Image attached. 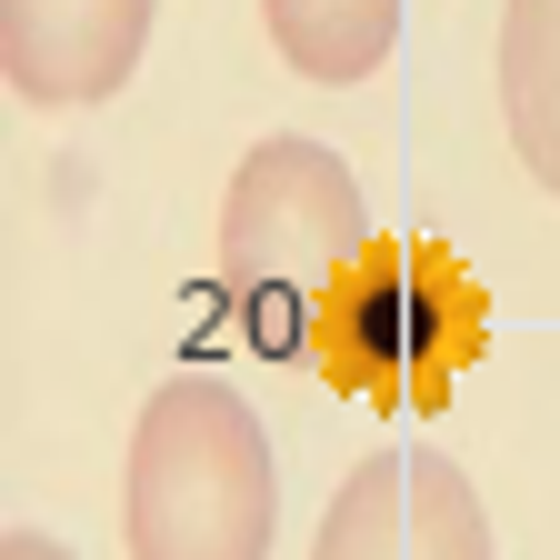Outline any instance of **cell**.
<instances>
[{
  "label": "cell",
  "instance_id": "3957f363",
  "mask_svg": "<svg viewBox=\"0 0 560 560\" xmlns=\"http://www.w3.org/2000/svg\"><path fill=\"white\" fill-rule=\"evenodd\" d=\"M361 241H371V210L350 161L311 130H270L221 190V301L260 350L311 361V320Z\"/></svg>",
  "mask_w": 560,
  "mask_h": 560
},
{
  "label": "cell",
  "instance_id": "277c9868",
  "mask_svg": "<svg viewBox=\"0 0 560 560\" xmlns=\"http://www.w3.org/2000/svg\"><path fill=\"white\" fill-rule=\"evenodd\" d=\"M311 560H490V511L451 451L390 441L330 490Z\"/></svg>",
  "mask_w": 560,
  "mask_h": 560
},
{
  "label": "cell",
  "instance_id": "5b68a950",
  "mask_svg": "<svg viewBox=\"0 0 560 560\" xmlns=\"http://www.w3.org/2000/svg\"><path fill=\"white\" fill-rule=\"evenodd\" d=\"M161 0H0V81L21 110H101L130 91Z\"/></svg>",
  "mask_w": 560,
  "mask_h": 560
},
{
  "label": "cell",
  "instance_id": "ba28073f",
  "mask_svg": "<svg viewBox=\"0 0 560 560\" xmlns=\"http://www.w3.org/2000/svg\"><path fill=\"white\" fill-rule=\"evenodd\" d=\"M0 560H70L60 540H40V530H11V540H0Z\"/></svg>",
  "mask_w": 560,
  "mask_h": 560
},
{
  "label": "cell",
  "instance_id": "52a82bcc",
  "mask_svg": "<svg viewBox=\"0 0 560 560\" xmlns=\"http://www.w3.org/2000/svg\"><path fill=\"white\" fill-rule=\"evenodd\" d=\"M270 50L320 91H361L400 50V0H260Z\"/></svg>",
  "mask_w": 560,
  "mask_h": 560
},
{
  "label": "cell",
  "instance_id": "7a4b0ae2",
  "mask_svg": "<svg viewBox=\"0 0 560 560\" xmlns=\"http://www.w3.org/2000/svg\"><path fill=\"white\" fill-rule=\"evenodd\" d=\"M120 530L130 560H270L280 451L231 381L180 371L140 400L120 460Z\"/></svg>",
  "mask_w": 560,
  "mask_h": 560
},
{
  "label": "cell",
  "instance_id": "8992f818",
  "mask_svg": "<svg viewBox=\"0 0 560 560\" xmlns=\"http://www.w3.org/2000/svg\"><path fill=\"white\" fill-rule=\"evenodd\" d=\"M501 120H511V151L521 171L560 200V0H501Z\"/></svg>",
  "mask_w": 560,
  "mask_h": 560
},
{
  "label": "cell",
  "instance_id": "6da1fadb",
  "mask_svg": "<svg viewBox=\"0 0 560 560\" xmlns=\"http://www.w3.org/2000/svg\"><path fill=\"white\" fill-rule=\"evenodd\" d=\"M490 361V280L420 231H371L311 320V371L381 420H441Z\"/></svg>",
  "mask_w": 560,
  "mask_h": 560
}]
</instances>
